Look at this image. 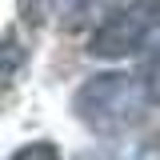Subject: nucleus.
<instances>
[{"instance_id":"nucleus-1","label":"nucleus","mask_w":160,"mask_h":160,"mask_svg":"<svg viewBox=\"0 0 160 160\" xmlns=\"http://www.w3.org/2000/svg\"><path fill=\"white\" fill-rule=\"evenodd\" d=\"M140 100H148L140 80L132 84L128 76H92L76 96V112L80 120H88L100 132H116V128L136 120Z\"/></svg>"},{"instance_id":"nucleus-2","label":"nucleus","mask_w":160,"mask_h":160,"mask_svg":"<svg viewBox=\"0 0 160 160\" xmlns=\"http://www.w3.org/2000/svg\"><path fill=\"white\" fill-rule=\"evenodd\" d=\"M160 28V0H132L92 32V56H128Z\"/></svg>"},{"instance_id":"nucleus-3","label":"nucleus","mask_w":160,"mask_h":160,"mask_svg":"<svg viewBox=\"0 0 160 160\" xmlns=\"http://www.w3.org/2000/svg\"><path fill=\"white\" fill-rule=\"evenodd\" d=\"M140 88H144L148 104H160V52L144 64V72H140Z\"/></svg>"},{"instance_id":"nucleus-4","label":"nucleus","mask_w":160,"mask_h":160,"mask_svg":"<svg viewBox=\"0 0 160 160\" xmlns=\"http://www.w3.org/2000/svg\"><path fill=\"white\" fill-rule=\"evenodd\" d=\"M8 160H60V152L48 144V140H40V144H28V148H20L16 156H8Z\"/></svg>"},{"instance_id":"nucleus-5","label":"nucleus","mask_w":160,"mask_h":160,"mask_svg":"<svg viewBox=\"0 0 160 160\" xmlns=\"http://www.w3.org/2000/svg\"><path fill=\"white\" fill-rule=\"evenodd\" d=\"M104 8H108V0H80L72 16H76V20H84V16H92V12H104Z\"/></svg>"},{"instance_id":"nucleus-6","label":"nucleus","mask_w":160,"mask_h":160,"mask_svg":"<svg viewBox=\"0 0 160 160\" xmlns=\"http://www.w3.org/2000/svg\"><path fill=\"white\" fill-rule=\"evenodd\" d=\"M140 160H160V136H156V140H148V144L140 148Z\"/></svg>"}]
</instances>
